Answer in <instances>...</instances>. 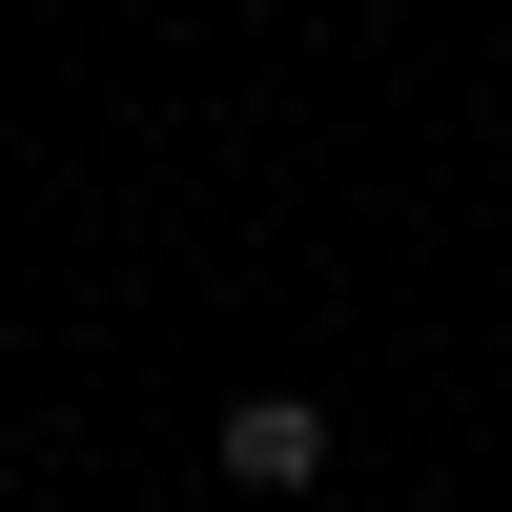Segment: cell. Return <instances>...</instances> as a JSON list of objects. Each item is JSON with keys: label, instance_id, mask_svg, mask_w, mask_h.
Returning <instances> with one entry per match:
<instances>
[{"label": "cell", "instance_id": "1", "mask_svg": "<svg viewBox=\"0 0 512 512\" xmlns=\"http://www.w3.org/2000/svg\"><path fill=\"white\" fill-rule=\"evenodd\" d=\"M205 451H226V492H308V472H328V410H308V390H246Z\"/></svg>", "mask_w": 512, "mask_h": 512}]
</instances>
